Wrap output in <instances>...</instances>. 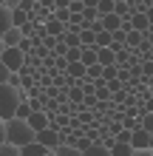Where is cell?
Here are the masks:
<instances>
[{
    "label": "cell",
    "mask_w": 153,
    "mask_h": 156,
    "mask_svg": "<svg viewBox=\"0 0 153 156\" xmlns=\"http://www.w3.org/2000/svg\"><path fill=\"white\" fill-rule=\"evenodd\" d=\"M29 99V91L26 88H12L9 82H0V119H12L17 102Z\"/></svg>",
    "instance_id": "obj_1"
},
{
    "label": "cell",
    "mask_w": 153,
    "mask_h": 156,
    "mask_svg": "<svg viewBox=\"0 0 153 156\" xmlns=\"http://www.w3.org/2000/svg\"><path fill=\"white\" fill-rule=\"evenodd\" d=\"M6 142L17 145V148H23V145L34 142V131H31V125L26 122V119H20V116L6 119Z\"/></svg>",
    "instance_id": "obj_2"
},
{
    "label": "cell",
    "mask_w": 153,
    "mask_h": 156,
    "mask_svg": "<svg viewBox=\"0 0 153 156\" xmlns=\"http://www.w3.org/2000/svg\"><path fill=\"white\" fill-rule=\"evenodd\" d=\"M0 62H3L9 71H20V68L26 66V54L17 48V45H9V48L0 54Z\"/></svg>",
    "instance_id": "obj_3"
},
{
    "label": "cell",
    "mask_w": 153,
    "mask_h": 156,
    "mask_svg": "<svg viewBox=\"0 0 153 156\" xmlns=\"http://www.w3.org/2000/svg\"><path fill=\"white\" fill-rule=\"evenodd\" d=\"M128 145H130L133 151H148V148H153V133L145 131V128H133Z\"/></svg>",
    "instance_id": "obj_4"
},
{
    "label": "cell",
    "mask_w": 153,
    "mask_h": 156,
    "mask_svg": "<svg viewBox=\"0 0 153 156\" xmlns=\"http://www.w3.org/2000/svg\"><path fill=\"white\" fill-rule=\"evenodd\" d=\"M34 142H40V145H46V148L51 151V148H57L60 145V131L57 128H43V131H34Z\"/></svg>",
    "instance_id": "obj_5"
},
{
    "label": "cell",
    "mask_w": 153,
    "mask_h": 156,
    "mask_svg": "<svg viewBox=\"0 0 153 156\" xmlns=\"http://www.w3.org/2000/svg\"><path fill=\"white\" fill-rule=\"evenodd\" d=\"M26 122L31 125V131H43V128H48V122H51V116H48V114H43L40 108H37V111H31L29 116H26Z\"/></svg>",
    "instance_id": "obj_6"
},
{
    "label": "cell",
    "mask_w": 153,
    "mask_h": 156,
    "mask_svg": "<svg viewBox=\"0 0 153 156\" xmlns=\"http://www.w3.org/2000/svg\"><path fill=\"white\" fill-rule=\"evenodd\" d=\"M150 14H142V12H130V29L133 31H148L150 29Z\"/></svg>",
    "instance_id": "obj_7"
},
{
    "label": "cell",
    "mask_w": 153,
    "mask_h": 156,
    "mask_svg": "<svg viewBox=\"0 0 153 156\" xmlns=\"http://www.w3.org/2000/svg\"><path fill=\"white\" fill-rule=\"evenodd\" d=\"M62 31H65V23L54 20V17H48V20H43V34H51V37H60Z\"/></svg>",
    "instance_id": "obj_8"
},
{
    "label": "cell",
    "mask_w": 153,
    "mask_h": 156,
    "mask_svg": "<svg viewBox=\"0 0 153 156\" xmlns=\"http://www.w3.org/2000/svg\"><path fill=\"white\" fill-rule=\"evenodd\" d=\"M46 153H51V151L46 145H40V142H29V145L20 148V156H46Z\"/></svg>",
    "instance_id": "obj_9"
},
{
    "label": "cell",
    "mask_w": 153,
    "mask_h": 156,
    "mask_svg": "<svg viewBox=\"0 0 153 156\" xmlns=\"http://www.w3.org/2000/svg\"><path fill=\"white\" fill-rule=\"evenodd\" d=\"M54 156H82V151L77 148V145H71V142H60L57 148H51Z\"/></svg>",
    "instance_id": "obj_10"
},
{
    "label": "cell",
    "mask_w": 153,
    "mask_h": 156,
    "mask_svg": "<svg viewBox=\"0 0 153 156\" xmlns=\"http://www.w3.org/2000/svg\"><path fill=\"white\" fill-rule=\"evenodd\" d=\"M96 62L99 66H116V51L113 48H96Z\"/></svg>",
    "instance_id": "obj_11"
},
{
    "label": "cell",
    "mask_w": 153,
    "mask_h": 156,
    "mask_svg": "<svg viewBox=\"0 0 153 156\" xmlns=\"http://www.w3.org/2000/svg\"><path fill=\"white\" fill-rule=\"evenodd\" d=\"M82 156H111V148L108 145H91L88 142L82 148Z\"/></svg>",
    "instance_id": "obj_12"
},
{
    "label": "cell",
    "mask_w": 153,
    "mask_h": 156,
    "mask_svg": "<svg viewBox=\"0 0 153 156\" xmlns=\"http://www.w3.org/2000/svg\"><path fill=\"white\" fill-rule=\"evenodd\" d=\"M26 23H31V14L29 12H23V9H12V26H26Z\"/></svg>",
    "instance_id": "obj_13"
},
{
    "label": "cell",
    "mask_w": 153,
    "mask_h": 156,
    "mask_svg": "<svg viewBox=\"0 0 153 156\" xmlns=\"http://www.w3.org/2000/svg\"><path fill=\"white\" fill-rule=\"evenodd\" d=\"M0 37H3V43H6V45H17V43H20V37H23V31L17 29V26H12V29L3 31Z\"/></svg>",
    "instance_id": "obj_14"
},
{
    "label": "cell",
    "mask_w": 153,
    "mask_h": 156,
    "mask_svg": "<svg viewBox=\"0 0 153 156\" xmlns=\"http://www.w3.org/2000/svg\"><path fill=\"white\" fill-rule=\"evenodd\" d=\"M12 29V9H6V6H0V34Z\"/></svg>",
    "instance_id": "obj_15"
},
{
    "label": "cell",
    "mask_w": 153,
    "mask_h": 156,
    "mask_svg": "<svg viewBox=\"0 0 153 156\" xmlns=\"http://www.w3.org/2000/svg\"><path fill=\"white\" fill-rule=\"evenodd\" d=\"M130 151L128 142H111V156H130Z\"/></svg>",
    "instance_id": "obj_16"
},
{
    "label": "cell",
    "mask_w": 153,
    "mask_h": 156,
    "mask_svg": "<svg viewBox=\"0 0 153 156\" xmlns=\"http://www.w3.org/2000/svg\"><path fill=\"white\" fill-rule=\"evenodd\" d=\"M136 45H142V31H128L125 34V48H136Z\"/></svg>",
    "instance_id": "obj_17"
},
{
    "label": "cell",
    "mask_w": 153,
    "mask_h": 156,
    "mask_svg": "<svg viewBox=\"0 0 153 156\" xmlns=\"http://www.w3.org/2000/svg\"><path fill=\"white\" fill-rule=\"evenodd\" d=\"M65 74H71V77H85V66H82V62H68V66H65Z\"/></svg>",
    "instance_id": "obj_18"
},
{
    "label": "cell",
    "mask_w": 153,
    "mask_h": 156,
    "mask_svg": "<svg viewBox=\"0 0 153 156\" xmlns=\"http://www.w3.org/2000/svg\"><path fill=\"white\" fill-rule=\"evenodd\" d=\"M34 111V108H31V102H29V99H23V102H17V108H14V116H20V119H26V116H29Z\"/></svg>",
    "instance_id": "obj_19"
},
{
    "label": "cell",
    "mask_w": 153,
    "mask_h": 156,
    "mask_svg": "<svg viewBox=\"0 0 153 156\" xmlns=\"http://www.w3.org/2000/svg\"><path fill=\"white\" fill-rule=\"evenodd\" d=\"M94 45L96 48H105V45H111V31H96V37H94Z\"/></svg>",
    "instance_id": "obj_20"
},
{
    "label": "cell",
    "mask_w": 153,
    "mask_h": 156,
    "mask_svg": "<svg viewBox=\"0 0 153 156\" xmlns=\"http://www.w3.org/2000/svg\"><path fill=\"white\" fill-rule=\"evenodd\" d=\"M113 14L116 17H130V6H128V0H122V3H113Z\"/></svg>",
    "instance_id": "obj_21"
},
{
    "label": "cell",
    "mask_w": 153,
    "mask_h": 156,
    "mask_svg": "<svg viewBox=\"0 0 153 156\" xmlns=\"http://www.w3.org/2000/svg\"><path fill=\"white\" fill-rule=\"evenodd\" d=\"M0 156H20V148L12 142H0Z\"/></svg>",
    "instance_id": "obj_22"
},
{
    "label": "cell",
    "mask_w": 153,
    "mask_h": 156,
    "mask_svg": "<svg viewBox=\"0 0 153 156\" xmlns=\"http://www.w3.org/2000/svg\"><path fill=\"white\" fill-rule=\"evenodd\" d=\"M116 74H119V66H102V74H99V80H116Z\"/></svg>",
    "instance_id": "obj_23"
},
{
    "label": "cell",
    "mask_w": 153,
    "mask_h": 156,
    "mask_svg": "<svg viewBox=\"0 0 153 156\" xmlns=\"http://www.w3.org/2000/svg\"><path fill=\"white\" fill-rule=\"evenodd\" d=\"M94 20H99V12L96 9H82V26L94 23Z\"/></svg>",
    "instance_id": "obj_24"
},
{
    "label": "cell",
    "mask_w": 153,
    "mask_h": 156,
    "mask_svg": "<svg viewBox=\"0 0 153 156\" xmlns=\"http://www.w3.org/2000/svg\"><path fill=\"white\" fill-rule=\"evenodd\" d=\"M68 62H77L79 60V45H71V48H65V54H62Z\"/></svg>",
    "instance_id": "obj_25"
},
{
    "label": "cell",
    "mask_w": 153,
    "mask_h": 156,
    "mask_svg": "<svg viewBox=\"0 0 153 156\" xmlns=\"http://www.w3.org/2000/svg\"><path fill=\"white\" fill-rule=\"evenodd\" d=\"M17 9H23V12L34 14V9H37V3H34V0H20V3H17Z\"/></svg>",
    "instance_id": "obj_26"
},
{
    "label": "cell",
    "mask_w": 153,
    "mask_h": 156,
    "mask_svg": "<svg viewBox=\"0 0 153 156\" xmlns=\"http://www.w3.org/2000/svg\"><path fill=\"white\" fill-rule=\"evenodd\" d=\"M142 128H145V131H150V133H153V116H150V114H145V122H142Z\"/></svg>",
    "instance_id": "obj_27"
},
{
    "label": "cell",
    "mask_w": 153,
    "mask_h": 156,
    "mask_svg": "<svg viewBox=\"0 0 153 156\" xmlns=\"http://www.w3.org/2000/svg\"><path fill=\"white\" fill-rule=\"evenodd\" d=\"M65 66H68L65 57H54V68H62V71H65Z\"/></svg>",
    "instance_id": "obj_28"
},
{
    "label": "cell",
    "mask_w": 153,
    "mask_h": 156,
    "mask_svg": "<svg viewBox=\"0 0 153 156\" xmlns=\"http://www.w3.org/2000/svg\"><path fill=\"white\" fill-rule=\"evenodd\" d=\"M9 74H12V71H9L3 62H0V82H6V80H9Z\"/></svg>",
    "instance_id": "obj_29"
},
{
    "label": "cell",
    "mask_w": 153,
    "mask_h": 156,
    "mask_svg": "<svg viewBox=\"0 0 153 156\" xmlns=\"http://www.w3.org/2000/svg\"><path fill=\"white\" fill-rule=\"evenodd\" d=\"M54 9H68V0H51Z\"/></svg>",
    "instance_id": "obj_30"
},
{
    "label": "cell",
    "mask_w": 153,
    "mask_h": 156,
    "mask_svg": "<svg viewBox=\"0 0 153 156\" xmlns=\"http://www.w3.org/2000/svg\"><path fill=\"white\" fill-rule=\"evenodd\" d=\"M0 142H6V119H0Z\"/></svg>",
    "instance_id": "obj_31"
},
{
    "label": "cell",
    "mask_w": 153,
    "mask_h": 156,
    "mask_svg": "<svg viewBox=\"0 0 153 156\" xmlns=\"http://www.w3.org/2000/svg\"><path fill=\"white\" fill-rule=\"evenodd\" d=\"M130 156H153V151L148 148V151H130Z\"/></svg>",
    "instance_id": "obj_32"
},
{
    "label": "cell",
    "mask_w": 153,
    "mask_h": 156,
    "mask_svg": "<svg viewBox=\"0 0 153 156\" xmlns=\"http://www.w3.org/2000/svg\"><path fill=\"white\" fill-rule=\"evenodd\" d=\"M108 88H111V91H119V80H108Z\"/></svg>",
    "instance_id": "obj_33"
},
{
    "label": "cell",
    "mask_w": 153,
    "mask_h": 156,
    "mask_svg": "<svg viewBox=\"0 0 153 156\" xmlns=\"http://www.w3.org/2000/svg\"><path fill=\"white\" fill-rule=\"evenodd\" d=\"M17 3H20V0H3V6H6V9H17Z\"/></svg>",
    "instance_id": "obj_34"
},
{
    "label": "cell",
    "mask_w": 153,
    "mask_h": 156,
    "mask_svg": "<svg viewBox=\"0 0 153 156\" xmlns=\"http://www.w3.org/2000/svg\"><path fill=\"white\" fill-rule=\"evenodd\" d=\"M6 48H9V45H6V43H3V37H0V54H3V51H6Z\"/></svg>",
    "instance_id": "obj_35"
},
{
    "label": "cell",
    "mask_w": 153,
    "mask_h": 156,
    "mask_svg": "<svg viewBox=\"0 0 153 156\" xmlns=\"http://www.w3.org/2000/svg\"><path fill=\"white\" fill-rule=\"evenodd\" d=\"M113 3H122V0H113Z\"/></svg>",
    "instance_id": "obj_36"
},
{
    "label": "cell",
    "mask_w": 153,
    "mask_h": 156,
    "mask_svg": "<svg viewBox=\"0 0 153 156\" xmlns=\"http://www.w3.org/2000/svg\"><path fill=\"white\" fill-rule=\"evenodd\" d=\"M46 156H54V153H46Z\"/></svg>",
    "instance_id": "obj_37"
},
{
    "label": "cell",
    "mask_w": 153,
    "mask_h": 156,
    "mask_svg": "<svg viewBox=\"0 0 153 156\" xmlns=\"http://www.w3.org/2000/svg\"><path fill=\"white\" fill-rule=\"evenodd\" d=\"M0 6H3V0H0Z\"/></svg>",
    "instance_id": "obj_38"
}]
</instances>
